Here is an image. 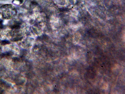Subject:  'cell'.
Listing matches in <instances>:
<instances>
[]
</instances>
